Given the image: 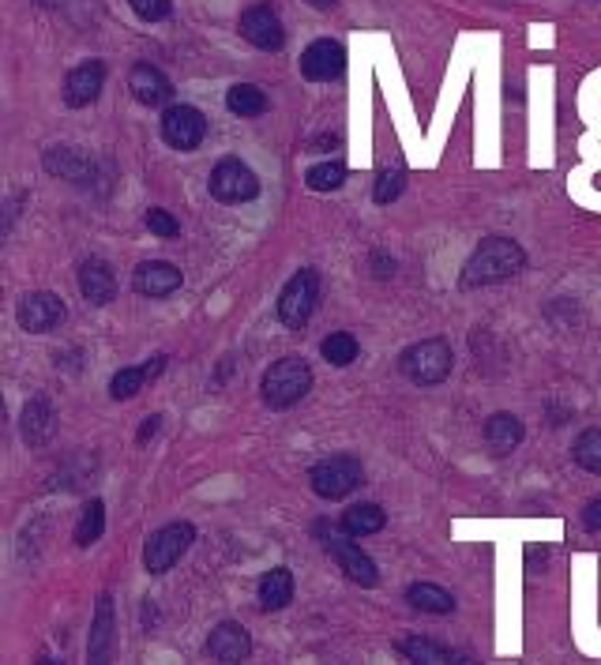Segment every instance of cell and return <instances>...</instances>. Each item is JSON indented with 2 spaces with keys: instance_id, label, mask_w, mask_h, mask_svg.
Wrapping results in <instances>:
<instances>
[{
  "instance_id": "20",
  "label": "cell",
  "mask_w": 601,
  "mask_h": 665,
  "mask_svg": "<svg viewBox=\"0 0 601 665\" xmlns=\"http://www.w3.org/2000/svg\"><path fill=\"white\" fill-rule=\"evenodd\" d=\"M485 444L493 455H511V451L523 444V421L515 418V414H493V418L485 421Z\"/></svg>"
},
{
  "instance_id": "37",
  "label": "cell",
  "mask_w": 601,
  "mask_h": 665,
  "mask_svg": "<svg viewBox=\"0 0 601 665\" xmlns=\"http://www.w3.org/2000/svg\"><path fill=\"white\" fill-rule=\"evenodd\" d=\"M305 4H312V8H316V12H331V8H335V4H339V0H305Z\"/></svg>"
},
{
  "instance_id": "25",
  "label": "cell",
  "mask_w": 601,
  "mask_h": 665,
  "mask_svg": "<svg viewBox=\"0 0 601 665\" xmlns=\"http://www.w3.org/2000/svg\"><path fill=\"white\" fill-rule=\"evenodd\" d=\"M226 106H230L233 117H260L267 109V94L256 83H233L230 94H226Z\"/></svg>"
},
{
  "instance_id": "24",
  "label": "cell",
  "mask_w": 601,
  "mask_h": 665,
  "mask_svg": "<svg viewBox=\"0 0 601 665\" xmlns=\"http://www.w3.org/2000/svg\"><path fill=\"white\" fill-rule=\"evenodd\" d=\"M49 436H53V410L38 395V399H31V403L23 406V440L27 444H46Z\"/></svg>"
},
{
  "instance_id": "21",
  "label": "cell",
  "mask_w": 601,
  "mask_h": 665,
  "mask_svg": "<svg viewBox=\"0 0 601 665\" xmlns=\"http://www.w3.org/2000/svg\"><path fill=\"white\" fill-rule=\"evenodd\" d=\"M399 650L414 665H463V654L440 647V643H432V639H425V635H406V639L399 643Z\"/></svg>"
},
{
  "instance_id": "9",
  "label": "cell",
  "mask_w": 601,
  "mask_h": 665,
  "mask_svg": "<svg viewBox=\"0 0 601 665\" xmlns=\"http://www.w3.org/2000/svg\"><path fill=\"white\" fill-rule=\"evenodd\" d=\"M203 136H207V117L200 109L185 106V102L166 106V113H162V140L170 143L173 151H196Z\"/></svg>"
},
{
  "instance_id": "38",
  "label": "cell",
  "mask_w": 601,
  "mask_h": 665,
  "mask_svg": "<svg viewBox=\"0 0 601 665\" xmlns=\"http://www.w3.org/2000/svg\"><path fill=\"white\" fill-rule=\"evenodd\" d=\"M38 665H53V662H49V658H42V662H38Z\"/></svg>"
},
{
  "instance_id": "15",
  "label": "cell",
  "mask_w": 601,
  "mask_h": 665,
  "mask_svg": "<svg viewBox=\"0 0 601 665\" xmlns=\"http://www.w3.org/2000/svg\"><path fill=\"white\" fill-rule=\"evenodd\" d=\"M181 271L166 260H151V263H139L136 275H132V286H136L139 297H170L181 290Z\"/></svg>"
},
{
  "instance_id": "30",
  "label": "cell",
  "mask_w": 601,
  "mask_h": 665,
  "mask_svg": "<svg viewBox=\"0 0 601 665\" xmlns=\"http://www.w3.org/2000/svg\"><path fill=\"white\" fill-rule=\"evenodd\" d=\"M305 185L312 192H339L346 185V166L342 162H316L309 173H305Z\"/></svg>"
},
{
  "instance_id": "6",
  "label": "cell",
  "mask_w": 601,
  "mask_h": 665,
  "mask_svg": "<svg viewBox=\"0 0 601 665\" xmlns=\"http://www.w3.org/2000/svg\"><path fill=\"white\" fill-rule=\"evenodd\" d=\"M361 481H365V470H361V463H357L354 455H331V459L312 466V474H309L312 493L324 496V500L350 496Z\"/></svg>"
},
{
  "instance_id": "27",
  "label": "cell",
  "mask_w": 601,
  "mask_h": 665,
  "mask_svg": "<svg viewBox=\"0 0 601 665\" xmlns=\"http://www.w3.org/2000/svg\"><path fill=\"white\" fill-rule=\"evenodd\" d=\"M320 354H324L327 365H335V369H346V365H354V357L361 354V346L350 331H335V335H327L320 342Z\"/></svg>"
},
{
  "instance_id": "4",
  "label": "cell",
  "mask_w": 601,
  "mask_h": 665,
  "mask_svg": "<svg viewBox=\"0 0 601 665\" xmlns=\"http://www.w3.org/2000/svg\"><path fill=\"white\" fill-rule=\"evenodd\" d=\"M316 301H320V271L316 267H301L278 294V320L290 331H301L312 320Z\"/></svg>"
},
{
  "instance_id": "8",
  "label": "cell",
  "mask_w": 601,
  "mask_h": 665,
  "mask_svg": "<svg viewBox=\"0 0 601 665\" xmlns=\"http://www.w3.org/2000/svg\"><path fill=\"white\" fill-rule=\"evenodd\" d=\"M211 196L218 203H248L260 196V177L241 158H222L211 170Z\"/></svg>"
},
{
  "instance_id": "34",
  "label": "cell",
  "mask_w": 601,
  "mask_h": 665,
  "mask_svg": "<svg viewBox=\"0 0 601 665\" xmlns=\"http://www.w3.org/2000/svg\"><path fill=\"white\" fill-rule=\"evenodd\" d=\"M132 4V12H136L143 23H158V19H166L170 16V0H128Z\"/></svg>"
},
{
  "instance_id": "17",
  "label": "cell",
  "mask_w": 601,
  "mask_h": 665,
  "mask_svg": "<svg viewBox=\"0 0 601 665\" xmlns=\"http://www.w3.org/2000/svg\"><path fill=\"white\" fill-rule=\"evenodd\" d=\"M128 91L136 94V102H143V106H162L173 98V83L151 64H136L128 72Z\"/></svg>"
},
{
  "instance_id": "14",
  "label": "cell",
  "mask_w": 601,
  "mask_h": 665,
  "mask_svg": "<svg viewBox=\"0 0 601 665\" xmlns=\"http://www.w3.org/2000/svg\"><path fill=\"white\" fill-rule=\"evenodd\" d=\"M207 650H211V658L222 665H241L252 654V635L241 628V624H233V620H222L218 628H211L207 635Z\"/></svg>"
},
{
  "instance_id": "13",
  "label": "cell",
  "mask_w": 601,
  "mask_h": 665,
  "mask_svg": "<svg viewBox=\"0 0 601 665\" xmlns=\"http://www.w3.org/2000/svg\"><path fill=\"white\" fill-rule=\"evenodd\" d=\"M102 87H106V64L83 61L68 72V79H64V102H68L72 109L91 106L94 98L102 94Z\"/></svg>"
},
{
  "instance_id": "36",
  "label": "cell",
  "mask_w": 601,
  "mask_h": 665,
  "mask_svg": "<svg viewBox=\"0 0 601 665\" xmlns=\"http://www.w3.org/2000/svg\"><path fill=\"white\" fill-rule=\"evenodd\" d=\"M158 425H162V418H158V414H155V418L143 421V429H139V444H147V440L158 433Z\"/></svg>"
},
{
  "instance_id": "26",
  "label": "cell",
  "mask_w": 601,
  "mask_h": 665,
  "mask_svg": "<svg viewBox=\"0 0 601 665\" xmlns=\"http://www.w3.org/2000/svg\"><path fill=\"white\" fill-rule=\"evenodd\" d=\"M406 602L421 609V613H451L455 609V598L444 587H436V583H414L406 590Z\"/></svg>"
},
{
  "instance_id": "2",
  "label": "cell",
  "mask_w": 601,
  "mask_h": 665,
  "mask_svg": "<svg viewBox=\"0 0 601 665\" xmlns=\"http://www.w3.org/2000/svg\"><path fill=\"white\" fill-rule=\"evenodd\" d=\"M312 391V369L305 357H282L271 369L263 372L260 395L271 410H286V406L301 403Z\"/></svg>"
},
{
  "instance_id": "33",
  "label": "cell",
  "mask_w": 601,
  "mask_h": 665,
  "mask_svg": "<svg viewBox=\"0 0 601 665\" xmlns=\"http://www.w3.org/2000/svg\"><path fill=\"white\" fill-rule=\"evenodd\" d=\"M143 222H147V230L155 233V237H177V233H181V222H177L166 207H151V211L143 215Z\"/></svg>"
},
{
  "instance_id": "11",
  "label": "cell",
  "mask_w": 601,
  "mask_h": 665,
  "mask_svg": "<svg viewBox=\"0 0 601 665\" xmlns=\"http://www.w3.org/2000/svg\"><path fill=\"white\" fill-rule=\"evenodd\" d=\"M64 316H68L64 301L57 294H46V290H34V294H27L16 309L19 327H23V331H31V335H42V331L61 327Z\"/></svg>"
},
{
  "instance_id": "12",
  "label": "cell",
  "mask_w": 601,
  "mask_h": 665,
  "mask_svg": "<svg viewBox=\"0 0 601 665\" xmlns=\"http://www.w3.org/2000/svg\"><path fill=\"white\" fill-rule=\"evenodd\" d=\"M342 72H346V49L331 38H320L301 53V76L312 79V83H331Z\"/></svg>"
},
{
  "instance_id": "29",
  "label": "cell",
  "mask_w": 601,
  "mask_h": 665,
  "mask_svg": "<svg viewBox=\"0 0 601 665\" xmlns=\"http://www.w3.org/2000/svg\"><path fill=\"white\" fill-rule=\"evenodd\" d=\"M109 620H113V609H109V598L102 594L98 602V617H94V635H91V665H106L109 662Z\"/></svg>"
},
{
  "instance_id": "31",
  "label": "cell",
  "mask_w": 601,
  "mask_h": 665,
  "mask_svg": "<svg viewBox=\"0 0 601 665\" xmlns=\"http://www.w3.org/2000/svg\"><path fill=\"white\" fill-rule=\"evenodd\" d=\"M571 459L583 466V470H590V474H598L601 478V429H586V433H579L575 448H571Z\"/></svg>"
},
{
  "instance_id": "3",
  "label": "cell",
  "mask_w": 601,
  "mask_h": 665,
  "mask_svg": "<svg viewBox=\"0 0 601 665\" xmlns=\"http://www.w3.org/2000/svg\"><path fill=\"white\" fill-rule=\"evenodd\" d=\"M451 365H455V354H451V346H447L444 339L414 342V346H406L399 357L402 376L421 387H432V384H440V380H447Z\"/></svg>"
},
{
  "instance_id": "16",
  "label": "cell",
  "mask_w": 601,
  "mask_h": 665,
  "mask_svg": "<svg viewBox=\"0 0 601 665\" xmlns=\"http://www.w3.org/2000/svg\"><path fill=\"white\" fill-rule=\"evenodd\" d=\"M76 279H79L83 301H91V305H109L113 294H117V275H113V267H109L106 260H98V256L79 263Z\"/></svg>"
},
{
  "instance_id": "35",
  "label": "cell",
  "mask_w": 601,
  "mask_h": 665,
  "mask_svg": "<svg viewBox=\"0 0 601 665\" xmlns=\"http://www.w3.org/2000/svg\"><path fill=\"white\" fill-rule=\"evenodd\" d=\"M583 526L586 530H594V534L601 530V496H594V500L583 508Z\"/></svg>"
},
{
  "instance_id": "19",
  "label": "cell",
  "mask_w": 601,
  "mask_h": 665,
  "mask_svg": "<svg viewBox=\"0 0 601 665\" xmlns=\"http://www.w3.org/2000/svg\"><path fill=\"white\" fill-rule=\"evenodd\" d=\"M46 170L53 177H68V181H87L94 170V162L87 151L79 147H49L46 151Z\"/></svg>"
},
{
  "instance_id": "5",
  "label": "cell",
  "mask_w": 601,
  "mask_h": 665,
  "mask_svg": "<svg viewBox=\"0 0 601 665\" xmlns=\"http://www.w3.org/2000/svg\"><path fill=\"white\" fill-rule=\"evenodd\" d=\"M316 534L324 538V549H327V553L339 560L342 575H350L357 587H376V583H380V572H376V564L369 560V553H365L361 545H354L357 538H350L346 530L339 534V530H331L327 523L316 526Z\"/></svg>"
},
{
  "instance_id": "18",
  "label": "cell",
  "mask_w": 601,
  "mask_h": 665,
  "mask_svg": "<svg viewBox=\"0 0 601 665\" xmlns=\"http://www.w3.org/2000/svg\"><path fill=\"white\" fill-rule=\"evenodd\" d=\"M162 369H166V357H151V361H143L136 369H121L109 380V395L113 399H136L139 387L147 384V380H158Z\"/></svg>"
},
{
  "instance_id": "28",
  "label": "cell",
  "mask_w": 601,
  "mask_h": 665,
  "mask_svg": "<svg viewBox=\"0 0 601 665\" xmlns=\"http://www.w3.org/2000/svg\"><path fill=\"white\" fill-rule=\"evenodd\" d=\"M402 188H406V166H402L399 158H395V166H384L380 177H376V188H372V200L387 207V203H395L402 196Z\"/></svg>"
},
{
  "instance_id": "23",
  "label": "cell",
  "mask_w": 601,
  "mask_h": 665,
  "mask_svg": "<svg viewBox=\"0 0 601 665\" xmlns=\"http://www.w3.org/2000/svg\"><path fill=\"white\" fill-rule=\"evenodd\" d=\"M387 523V515L380 504H354V508L342 515V530L350 538H369V534H380Z\"/></svg>"
},
{
  "instance_id": "32",
  "label": "cell",
  "mask_w": 601,
  "mask_h": 665,
  "mask_svg": "<svg viewBox=\"0 0 601 665\" xmlns=\"http://www.w3.org/2000/svg\"><path fill=\"white\" fill-rule=\"evenodd\" d=\"M102 530H106V504L102 500H91L87 508H83V519L76 526V545H94L102 538Z\"/></svg>"
},
{
  "instance_id": "22",
  "label": "cell",
  "mask_w": 601,
  "mask_h": 665,
  "mask_svg": "<svg viewBox=\"0 0 601 665\" xmlns=\"http://www.w3.org/2000/svg\"><path fill=\"white\" fill-rule=\"evenodd\" d=\"M260 605L267 613H278L293 602V572L290 568H271V572L260 575Z\"/></svg>"
},
{
  "instance_id": "7",
  "label": "cell",
  "mask_w": 601,
  "mask_h": 665,
  "mask_svg": "<svg viewBox=\"0 0 601 665\" xmlns=\"http://www.w3.org/2000/svg\"><path fill=\"white\" fill-rule=\"evenodd\" d=\"M196 542V526L192 523H170L151 534V542L143 549V568L151 575H166L177 560L188 553V545Z\"/></svg>"
},
{
  "instance_id": "1",
  "label": "cell",
  "mask_w": 601,
  "mask_h": 665,
  "mask_svg": "<svg viewBox=\"0 0 601 665\" xmlns=\"http://www.w3.org/2000/svg\"><path fill=\"white\" fill-rule=\"evenodd\" d=\"M526 267L523 245H515L511 237H485L474 256L463 267V286L466 290H478V286H493V282L515 279Z\"/></svg>"
},
{
  "instance_id": "10",
  "label": "cell",
  "mask_w": 601,
  "mask_h": 665,
  "mask_svg": "<svg viewBox=\"0 0 601 665\" xmlns=\"http://www.w3.org/2000/svg\"><path fill=\"white\" fill-rule=\"evenodd\" d=\"M241 34L263 53H278L286 46V27L271 4H252L248 12H241Z\"/></svg>"
}]
</instances>
